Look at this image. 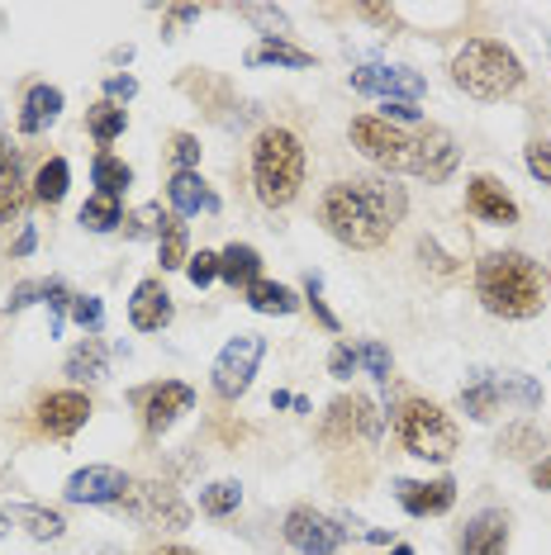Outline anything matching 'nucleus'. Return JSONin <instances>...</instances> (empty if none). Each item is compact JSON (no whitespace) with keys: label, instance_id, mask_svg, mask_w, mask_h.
<instances>
[{"label":"nucleus","instance_id":"obj_1","mask_svg":"<svg viewBox=\"0 0 551 555\" xmlns=\"http://www.w3.org/2000/svg\"><path fill=\"white\" fill-rule=\"evenodd\" d=\"M405 209H409V195L390 181H375V176H367V181H337L319 199L323 229L353 251H375L390 243Z\"/></svg>","mask_w":551,"mask_h":555},{"label":"nucleus","instance_id":"obj_2","mask_svg":"<svg viewBox=\"0 0 551 555\" xmlns=\"http://www.w3.org/2000/svg\"><path fill=\"white\" fill-rule=\"evenodd\" d=\"M475 295L495 319H533L547 305V281L523 251H490L475 267Z\"/></svg>","mask_w":551,"mask_h":555},{"label":"nucleus","instance_id":"obj_3","mask_svg":"<svg viewBox=\"0 0 551 555\" xmlns=\"http://www.w3.org/2000/svg\"><path fill=\"white\" fill-rule=\"evenodd\" d=\"M253 185L267 209H285L305 185V143L291 129H261L253 143Z\"/></svg>","mask_w":551,"mask_h":555},{"label":"nucleus","instance_id":"obj_4","mask_svg":"<svg viewBox=\"0 0 551 555\" xmlns=\"http://www.w3.org/2000/svg\"><path fill=\"white\" fill-rule=\"evenodd\" d=\"M452 81L471 100H509L523 86V62L513 48L495 39H471L452 57Z\"/></svg>","mask_w":551,"mask_h":555},{"label":"nucleus","instance_id":"obj_5","mask_svg":"<svg viewBox=\"0 0 551 555\" xmlns=\"http://www.w3.org/2000/svg\"><path fill=\"white\" fill-rule=\"evenodd\" d=\"M395 433H399V441H405L409 456L433 461V465L452 461V456H457V447H461L457 423L447 418V413L437 409L433 399H405V403H399V413H395Z\"/></svg>","mask_w":551,"mask_h":555},{"label":"nucleus","instance_id":"obj_6","mask_svg":"<svg viewBox=\"0 0 551 555\" xmlns=\"http://www.w3.org/2000/svg\"><path fill=\"white\" fill-rule=\"evenodd\" d=\"M353 147L367 162H375L381 171L395 176H419V133L399 129V124L381 115H361L353 119Z\"/></svg>","mask_w":551,"mask_h":555},{"label":"nucleus","instance_id":"obj_7","mask_svg":"<svg viewBox=\"0 0 551 555\" xmlns=\"http://www.w3.org/2000/svg\"><path fill=\"white\" fill-rule=\"evenodd\" d=\"M509 399H518L523 409H537V403H542V389L533 380H523V375H485V371L461 389V409H466L475 423H490Z\"/></svg>","mask_w":551,"mask_h":555},{"label":"nucleus","instance_id":"obj_8","mask_svg":"<svg viewBox=\"0 0 551 555\" xmlns=\"http://www.w3.org/2000/svg\"><path fill=\"white\" fill-rule=\"evenodd\" d=\"M261 357H267V337H257V333L229 337L223 351H219V361H215V395L219 399H243L247 385H253V375H257V365H261Z\"/></svg>","mask_w":551,"mask_h":555},{"label":"nucleus","instance_id":"obj_9","mask_svg":"<svg viewBox=\"0 0 551 555\" xmlns=\"http://www.w3.org/2000/svg\"><path fill=\"white\" fill-rule=\"evenodd\" d=\"M119 508L129 517H138V522H162V527L191 522V513H185V503L177 499V489L157 485V479H138V485H129V494L119 499Z\"/></svg>","mask_w":551,"mask_h":555},{"label":"nucleus","instance_id":"obj_10","mask_svg":"<svg viewBox=\"0 0 551 555\" xmlns=\"http://www.w3.org/2000/svg\"><path fill=\"white\" fill-rule=\"evenodd\" d=\"M381 427L385 423L367 395H343V399L329 403V413H323V437L329 441H375Z\"/></svg>","mask_w":551,"mask_h":555},{"label":"nucleus","instance_id":"obj_11","mask_svg":"<svg viewBox=\"0 0 551 555\" xmlns=\"http://www.w3.org/2000/svg\"><path fill=\"white\" fill-rule=\"evenodd\" d=\"M133 403H138V413H143V427H148V433L162 437L171 423L181 418V413H191L195 389H191V385H181V380H157V385L138 389Z\"/></svg>","mask_w":551,"mask_h":555},{"label":"nucleus","instance_id":"obj_12","mask_svg":"<svg viewBox=\"0 0 551 555\" xmlns=\"http://www.w3.org/2000/svg\"><path fill=\"white\" fill-rule=\"evenodd\" d=\"M29 181H24V162L20 147H10L0 138V243H10V229L24 223V209H29Z\"/></svg>","mask_w":551,"mask_h":555},{"label":"nucleus","instance_id":"obj_13","mask_svg":"<svg viewBox=\"0 0 551 555\" xmlns=\"http://www.w3.org/2000/svg\"><path fill=\"white\" fill-rule=\"evenodd\" d=\"M285 541H291L299 555H333L347 541V532L333 517H323L315 508H291L285 513Z\"/></svg>","mask_w":551,"mask_h":555},{"label":"nucleus","instance_id":"obj_14","mask_svg":"<svg viewBox=\"0 0 551 555\" xmlns=\"http://www.w3.org/2000/svg\"><path fill=\"white\" fill-rule=\"evenodd\" d=\"M353 91L361 95H381V100H419L428 91V81L419 77L413 67H385V62H367V67L353 72Z\"/></svg>","mask_w":551,"mask_h":555},{"label":"nucleus","instance_id":"obj_15","mask_svg":"<svg viewBox=\"0 0 551 555\" xmlns=\"http://www.w3.org/2000/svg\"><path fill=\"white\" fill-rule=\"evenodd\" d=\"M129 485L133 479L124 475V470H115V465H86V470H77L67 479V503H100V508H119V499L129 494Z\"/></svg>","mask_w":551,"mask_h":555},{"label":"nucleus","instance_id":"obj_16","mask_svg":"<svg viewBox=\"0 0 551 555\" xmlns=\"http://www.w3.org/2000/svg\"><path fill=\"white\" fill-rule=\"evenodd\" d=\"M86 418H91V399L81 389H57V395L39 399V427L48 437H72L81 433Z\"/></svg>","mask_w":551,"mask_h":555},{"label":"nucleus","instance_id":"obj_17","mask_svg":"<svg viewBox=\"0 0 551 555\" xmlns=\"http://www.w3.org/2000/svg\"><path fill=\"white\" fill-rule=\"evenodd\" d=\"M395 499L409 517H443L457 503L452 479H395Z\"/></svg>","mask_w":551,"mask_h":555},{"label":"nucleus","instance_id":"obj_18","mask_svg":"<svg viewBox=\"0 0 551 555\" xmlns=\"http://www.w3.org/2000/svg\"><path fill=\"white\" fill-rule=\"evenodd\" d=\"M419 176L428 185H437V181H447V176L457 171V138L447 133V129H437V124H419Z\"/></svg>","mask_w":551,"mask_h":555},{"label":"nucleus","instance_id":"obj_19","mask_svg":"<svg viewBox=\"0 0 551 555\" xmlns=\"http://www.w3.org/2000/svg\"><path fill=\"white\" fill-rule=\"evenodd\" d=\"M466 209L475 214V219H485V223H499V229L518 223V205H513V195L495 181V176H471V185H466Z\"/></svg>","mask_w":551,"mask_h":555},{"label":"nucleus","instance_id":"obj_20","mask_svg":"<svg viewBox=\"0 0 551 555\" xmlns=\"http://www.w3.org/2000/svg\"><path fill=\"white\" fill-rule=\"evenodd\" d=\"M509 551V513L485 508L461 527V555H504Z\"/></svg>","mask_w":551,"mask_h":555},{"label":"nucleus","instance_id":"obj_21","mask_svg":"<svg viewBox=\"0 0 551 555\" xmlns=\"http://www.w3.org/2000/svg\"><path fill=\"white\" fill-rule=\"evenodd\" d=\"M129 323L138 333H162L171 323V295L162 289V281H138L129 299Z\"/></svg>","mask_w":551,"mask_h":555},{"label":"nucleus","instance_id":"obj_22","mask_svg":"<svg viewBox=\"0 0 551 555\" xmlns=\"http://www.w3.org/2000/svg\"><path fill=\"white\" fill-rule=\"evenodd\" d=\"M167 199H171V209H177V219H191V214H215L219 209L215 191L200 181V171H177V176H171V181H167Z\"/></svg>","mask_w":551,"mask_h":555},{"label":"nucleus","instance_id":"obj_23","mask_svg":"<svg viewBox=\"0 0 551 555\" xmlns=\"http://www.w3.org/2000/svg\"><path fill=\"white\" fill-rule=\"evenodd\" d=\"M62 115V91L57 86H34L20 105V133H43L48 124H57Z\"/></svg>","mask_w":551,"mask_h":555},{"label":"nucleus","instance_id":"obj_24","mask_svg":"<svg viewBox=\"0 0 551 555\" xmlns=\"http://www.w3.org/2000/svg\"><path fill=\"white\" fill-rule=\"evenodd\" d=\"M219 281H229L233 289L257 285V281H261V257H257V247H247V243L223 247V251H219Z\"/></svg>","mask_w":551,"mask_h":555},{"label":"nucleus","instance_id":"obj_25","mask_svg":"<svg viewBox=\"0 0 551 555\" xmlns=\"http://www.w3.org/2000/svg\"><path fill=\"white\" fill-rule=\"evenodd\" d=\"M10 522L24 527L34 541H57L62 532H67V522H62V513L53 508H39V503H10Z\"/></svg>","mask_w":551,"mask_h":555},{"label":"nucleus","instance_id":"obj_26","mask_svg":"<svg viewBox=\"0 0 551 555\" xmlns=\"http://www.w3.org/2000/svg\"><path fill=\"white\" fill-rule=\"evenodd\" d=\"M67 375L77 385H95V380H105L110 375V347L100 343V337H86V343L67 357Z\"/></svg>","mask_w":551,"mask_h":555},{"label":"nucleus","instance_id":"obj_27","mask_svg":"<svg viewBox=\"0 0 551 555\" xmlns=\"http://www.w3.org/2000/svg\"><path fill=\"white\" fill-rule=\"evenodd\" d=\"M247 67H315V53H305V48L285 43V39H261L253 53H247Z\"/></svg>","mask_w":551,"mask_h":555},{"label":"nucleus","instance_id":"obj_28","mask_svg":"<svg viewBox=\"0 0 551 555\" xmlns=\"http://www.w3.org/2000/svg\"><path fill=\"white\" fill-rule=\"evenodd\" d=\"M247 295V305H253L257 313H295L299 309V299H295V289L291 285H281V281H257V285H247L243 289Z\"/></svg>","mask_w":551,"mask_h":555},{"label":"nucleus","instance_id":"obj_29","mask_svg":"<svg viewBox=\"0 0 551 555\" xmlns=\"http://www.w3.org/2000/svg\"><path fill=\"white\" fill-rule=\"evenodd\" d=\"M81 229L86 233H115V229H124V209H119V199H110V195H91L81 205Z\"/></svg>","mask_w":551,"mask_h":555},{"label":"nucleus","instance_id":"obj_30","mask_svg":"<svg viewBox=\"0 0 551 555\" xmlns=\"http://www.w3.org/2000/svg\"><path fill=\"white\" fill-rule=\"evenodd\" d=\"M67 181H72L67 162L48 157L43 167H39V176H34V199H39V205H62V195H67Z\"/></svg>","mask_w":551,"mask_h":555},{"label":"nucleus","instance_id":"obj_31","mask_svg":"<svg viewBox=\"0 0 551 555\" xmlns=\"http://www.w3.org/2000/svg\"><path fill=\"white\" fill-rule=\"evenodd\" d=\"M157 251H162V271H181L185 261H191V237H185V223H181V219H167V223H162Z\"/></svg>","mask_w":551,"mask_h":555},{"label":"nucleus","instance_id":"obj_32","mask_svg":"<svg viewBox=\"0 0 551 555\" xmlns=\"http://www.w3.org/2000/svg\"><path fill=\"white\" fill-rule=\"evenodd\" d=\"M91 176H95V185H100L95 195H110V199H119V195H124V191H129V185H133V171H129V162H119V157H110V153H100V157H95Z\"/></svg>","mask_w":551,"mask_h":555},{"label":"nucleus","instance_id":"obj_33","mask_svg":"<svg viewBox=\"0 0 551 555\" xmlns=\"http://www.w3.org/2000/svg\"><path fill=\"white\" fill-rule=\"evenodd\" d=\"M238 503H243V485H238V479H215V485L200 489V508L209 517H229V513H238Z\"/></svg>","mask_w":551,"mask_h":555},{"label":"nucleus","instance_id":"obj_34","mask_svg":"<svg viewBox=\"0 0 551 555\" xmlns=\"http://www.w3.org/2000/svg\"><path fill=\"white\" fill-rule=\"evenodd\" d=\"M86 124H91L95 143H115V138L129 129V115H124V105H110V100H100L91 115H86Z\"/></svg>","mask_w":551,"mask_h":555},{"label":"nucleus","instance_id":"obj_35","mask_svg":"<svg viewBox=\"0 0 551 555\" xmlns=\"http://www.w3.org/2000/svg\"><path fill=\"white\" fill-rule=\"evenodd\" d=\"M162 223H167L162 205H143V209L124 214V233L129 237H162Z\"/></svg>","mask_w":551,"mask_h":555},{"label":"nucleus","instance_id":"obj_36","mask_svg":"<svg viewBox=\"0 0 551 555\" xmlns=\"http://www.w3.org/2000/svg\"><path fill=\"white\" fill-rule=\"evenodd\" d=\"M499 451H504V456H533V451H542V433H537V427H509L504 437H499Z\"/></svg>","mask_w":551,"mask_h":555},{"label":"nucleus","instance_id":"obj_37","mask_svg":"<svg viewBox=\"0 0 551 555\" xmlns=\"http://www.w3.org/2000/svg\"><path fill=\"white\" fill-rule=\"evenodd\" d=\"M357 357H361V365L371 371V380L390 385V351H385L381 343H361V347H357Z\"/></svg>","mask_w":551,"mask_h":555},{"label":"nucleus","instance_id":"obj_38","mask_svg":"<svg viewBox=\"0 0 551 555\" xmlns=\"http://www.w3.org/2000/svg\"><path fill=\"white\" fill-rule=\"evenodd\" d=\"M185 275H191L195 289L215 285L219 281V251H200V257H191V261H185Z\"/></svg>","mask_w":551,"mask_h":555},{"label":"nucleus","instance_id":"obj_39","mask_svg":"<svg viewBox=\"0 0 551 555\" xmlns=\"http://www.w3.org/2000/svg\"><path fill=\"white\" fill-rule=\"evenodd\" d=\"M305 299H309V309H315V319H319L323 327H329V333H337V319H333V309L323 305V281H319L315 271L305 275Z\"/></svg>","mask_w":551,"mask_h":555},{"label":"nucleus","instance_id":"obj_40","mask_svg":"<svg viewBox=\"0 0 551 555\" xmlns=\"http://www.w3.org/2000/svg\"><path fill=\"white\" fill-rule=\"evenodd\" d=\"M238 15L261 24V29H267V39H276V29H285V10H281V5H243Z\"/></svg>","mask_w":551,"mask_h":555},{"label":"nucleus","instance_id":"obj_41","mask_svg":"<svg viewBox=\"0 0 551 555\" xmlns=\"http://www.w3.org/2000/svg\"><path fill=\"white\" fill-rule=\"evenodd\" d=\"M39 299H48V281H24L10 289V299H5V313H20V309H29V305H39Z\"/></svg>","mask_w":551,"mask_h":555},{"label":"nucleus","instance_id":"obj_42","mask_svg":"<svg viewBox=\"0 0 551 555\" xmlns=\"http://www.w3.org/2000/svg\"><path fill=\"white\" fill-rule=\"evenodd\" d=\"M72 319H77L86 333H95V327L105 323V305H100L95 295H77V299H72Z\"/></svg>","mask_w":551,"mask_h":555},{"label":"nucleus","instance_id":"obj_43","mask_svg":"<svg viewBox=\"0 0 551 555\" xmlns=\"http://www.w3.org/2000/svg\"><path fill=\"white\" fill-rule=\"evenodd\" d=\"M357 365H361V357H357L353 343H337L333 347V357H329V375H333V380H353Z\"/></svg>","mask_w":551,"mask_h":555},{"label":"nucleus","instance_id":"obj_44","mask_svg":"<svg viewBox=\"0 0 551 555\" xmlns=\"http://www.w3.org/2000/svg\"><path fill=\"white\" fill-rule=\"evenodd\" d=\"M523 162H528V171L537 176V181L551 185V138H537L528 153H523Z\"/></svg>","mask_w":551,"mask_h":555},{"label":"nucleus","instance_id":"obj_45","mask_svg":"<svg viewBox=\"0 0 551 555\" xmlns=\"http://www.w3.org/2000/svg\"><path fill=\"white\" fill-rule=\"evenodd\" d=\"M171 162H177V171H195L200 167V143H195L191 133L171 138Z\"/></svg>","mask_w":551,"mask_h":555},{"label":"nucleus","instance_id":"obj_46","mask_svg":"<svg viewBox=\"0 0 551 555\" xmlns=\"http://www.w3.org/2000/svg\"><path fill=\"white\" fill-rule=\"evenodd\" d=\"M381 119H390V124H399V129H405V124H413V129H419V105H409V100H385V115Z\"/></svg>","mask_w":551,"mask_h":555},{"label":"nucleus","instance_id":"obj_47","mask_svg":"<svg viewBox=\"0 0 551 555\" xmlns=\"http://www.w3.org/2000/svg\"><path fill=\"white\" fill-rule=\"evenodd\" d=\"M105 95H110V105H115V100H133L138 81L133 77H105Z\"/></svg>","mask_w":551,"mask_h":555},{"label":"nucleus","instance_id":"obj_48","mask_svg":"<svg viewBox=\"0 0 551 555\" xmlns=\"http://www.w3.org/2000/svg\"><path fill=\"white\" fill-rule=\"evenodd\" d=\"M361 20L381 24V29H399V15H395L390 5H361Z\"/></svg>","mask_w":551,"mask_h":555},{"label":"nucleus","instance_id":"obj_49","mask_svg":"<svg viewBox=\"0 0 551 555\" xmlns=\"http://www.w3.org/2000/svg\"><path fill=\"white\" fill-rule=\"evenodd\" d=\"M34 247H39V233H34L29 223H24V229H20V237H15V247H10V257H29Z\"/></svg>","mask_w":551,"mask_h":555},{"label":"nucleus","instance_id":"obj_50","mask_svg":"<svg viewBox=\"0 0 551 555\" xmlns=\"http://www.w3.org/2000/svg\"><path fill=\"white\" fill-rule=\"evenodd\" d=\"M419 251H423V257H433V267L443 271V275H452V271H457V267H452V257H443V251H437V247L428 243V237H423V243H419Z\"/></svg>","mask_w":551,"mask_h":555},{"label":"nucleus","instance_id":"obj_51","mask_svg":"<svg viewBox=\"0 0 551 555\" xmlns=\"http://www.w3.org/2000/svg\"><path fill=\"white\" fill-rule=\"evenodd\" d=\"M533 485H537V489H551V456L533 465Z\"/></svg>","mask_w":551,"mask_h":555},{"label":"nucleus","instance_id":"obj_52","mask_svg":"<svg viewBox=\"0 0 551 555\" xmlns=\"http://www.w3.org/2000/svg\"><path fill=\"white\" fill-rule=\"evenodd\" d=\"M15 532V522H10V513H0V537H10Z\"/></svg>","mask_w":551,"mask_h":555},{"label":"nucleus","instance_id":"obj_53","mask_svg":"<svg viewBox=\"0 0 551 555\" xmlns=\"http://www.w3.org/2000/svg\"><path fill=\"white\" fill-rule=\"evenodd\" d=\"M157 555H195V551H185V546H162Z\"/></svg>","mask_w":551,"mask_h":555},{"label":"nucleus","instance_id":"obj_54","mask_svg":"<svg viewBox=\"0 0 551 555\" xmlns=\"http://www.w3.org/2000/svg\"><path fill=\"white\" fill-rule=\"evenodd\" d=\"M390 555H413V546H395V551H390Z\"/></svg>","mask_w":551,"mask_h":555}]
</instances>
